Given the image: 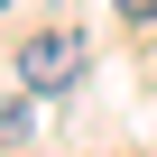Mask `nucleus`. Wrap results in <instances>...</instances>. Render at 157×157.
Segmentation results:
<instances>
[{
  "instance_id": "f257e3e1",
  "label": "nucleus",
  "mask_w": 157,
  "mask_h": 157,
  "mask_svg": "<svg viewBox=\"0 0 157 157\" xmlns=\"http://www.w3.org/2000/svg\"><path fill=\"white\" fill-rule=\"evenodd\" d=\"M74 74H83V37L46 28V37H28V46H19V83H28V93H65Z\"/></svg>"
},
{
  "instance_id": "f03ea898",
  "label": "nucleus",
  "mask_w": 157,
  "mask_h": 157,
  "mask_svg": "<svg viewBox=\"0 0 157 157\" xmlns=\"http://www.w3.org/2000/svg\"><path fill=\"white\" fill-rule=\"evenodd\" d=\"M120 19H139V28H148V19H157V0H120Z\"/></svg>"
},
{
  "instance_id": "7ed1b4c3",
  "label": "nucleus",
  "mask_w": 157,
  "mask_h": 157,
  "mask_svg": "<svg viewBox=\"0 0 157 157\" xmlns=\"http://www.w3.org/2000/svg\"><path fill=\"white\" fill-rule=\"evenodd\" d=\"M0 10H10V0H0Z\"/></svg>"
}]
</instances>
